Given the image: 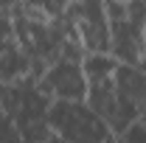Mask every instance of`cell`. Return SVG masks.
I'll list each match as a JSON object with an SVG mask.
<instances>
[{"label": "cell", "mask_w": 146, "mask_h": 143, "mask_svg": "<svg viewBox=\"0 0 146 143\" xmlns=\"http://www.w3.org/2000/svg\"><path fill=\"white\" fill-rule=\"evenodd\" d=\"M36 90L45 93L48 98H68V101H84L87 95V76L82 62L73 59H56L45 76L36 81Z\"/></svg>", "instance_id": "obj_2"}, {"label": "cell", "mask_w": 146, "mask_h": 143, "mask_svg": "<svg viewBox=\"0 0 146 143\" xmlns=\"http://www.w3.org/2000/svg\"><path fill=\"white\" fill-rule=\"evenodd\" d=\"M17 3H25V0H17Z\"/></svg>", "instance_id": "obj_8"}, {"label": "cell", "mask_w": 146, "mask_h": 143, "mask_svg": "<svg viewBox=\"0 0 146 143\" xmlns=\"http://www.w3.org/2000/svg\"><path fill=\"white\" fill-rule=\"evenodd\" d=\"M141 118H143V121H146V101H143V104H141Z\"/></svg>", "instance_id": "obj_7"}, {"label": "cell", "mask_w": 146, "mask_h": 143, "mask_svg": "<svg viewBox=\"0 0 146 143\" xmlns=\"http://www.w3.org/2000/svg\"><path fill=\"white\" fill-rule=\"evenodd\" d=\"M135 68H138V70H141V73L146 76V51H143L141 56H138V62H135Z\"/></svg>", "instance_id": "obj_6"}, {"label": "cell", "mask_w": 146, "mask_h": 143, "mask_svg": "<svg viewBox=\"0 0 146 143\" xmlns=\"http://www.w3.org/2000/svg\"><path fill=\"white\" fill-rule=\"evenodd\" d=\"M48 121L59 140H115L104 118L87 107V101L54 98L48 107Z\"/></svg>", "instance_id": "obj_1"}, {"label": "cell", "mask_w": 146, "mask_h": 143, "mask_svg": "<svg viewBox=\"0 0 146 143\" xmlns=\"http://www.w3.org/2000/svg\"><path fill=\"white\" fill-rule=\"evenodd\" d=\"M143 31H138V28H132L124 20H115V23H110V54L115 56L118 62H129V65H135L138 62V56L143 54Z\"/></svg>", "instance_id": "obj_3"}, {"label": "cell", "mask_w": 146, "mask_h": 143, "mask_svg": "<svg viewBox=\"0 0 146 143\" xmlns=\"http://www.w3.org/2000/svg\"><path fill=\"white\" fill-rule=\"evenodd\" d=\"M115 90H118L121 95L132 98V101L143 104L146 101V76L138 70L135 65L118 62V68H115Z\"/></svg>", "instance_id": "obj_4"}, {"label": "cell", "mask_w": 146, "mask_h": 143, "mask_svg": "<svg viewBox=\"0 0 146 143\" xmlns=\"http://www.w3.org/2000/svg\"><path fill=\"white\" fill-rule=\"evenodd\" d=\"M118 140H124V143H146V121L141 115L135 121H129L124 126V132L118 135Z\"/></svg>", "instance_id": "obj_5"}]
</instances>
